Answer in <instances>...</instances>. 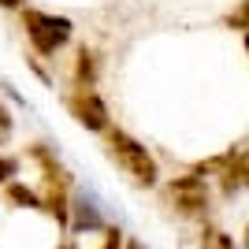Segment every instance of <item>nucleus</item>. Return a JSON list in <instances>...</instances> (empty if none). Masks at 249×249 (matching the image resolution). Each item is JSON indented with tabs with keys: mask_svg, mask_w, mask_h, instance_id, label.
Segmentation results:
<instances>
[{
	"mask_svg": "<svg viewBox=\"0 0 249 249\" xmlns=\"http://www.w3.org/2000/svg\"><path fill=\"white\" fill-rule=\"evenodd\" d=\"M22 26H26V37L41 56H52L56 49L67 45L71 37V19L63 15H49V11H26L22 15Z\"/></svg>",
	"mask_w": 249,
	"mask_h": 249,
	"instance_id": "obj_2",
	"label": "nucleus"
},
{
	"mask_svg": "<svg viewBox=\"0 0 249 249\" xmlns=\"http://www.w3.org/2000/svg\"><path fill=\"white\" fill-rule=\"evenodd\" d=\"M126 249H142V246H138V242H130V246H126Z\"/></svg>",
	"mask_w": 249,
	"mask_h": 249,
	"instance_id": "obj_13",
	"label": "nucleus"
},
{
	"mask_svg": "<svg viewBox=\"0 0 249 249\" xmlns=\"http://www.w3.org/2000/svg\"><path fill=\"white\" fill-rule=\"evenodd\" d=\"M11 175H19V160L0 156V182H11Z\"/></svg>",
	"mask_w": 249,
	"mask_h": 249,
	"instance_id": "obj_8",
	"label": "nucleus"
},
{
	"mask_svg": "<svg viewBox=\"0 0 249 249\" xmlns=\"http://www.w3.org/2000/svg\"><path fill=\"white\" fill-rule=\"evenodd\" d=\"M8 134H11V115H8V108L0 104V142H8Z\"/></svg>",
	"mask_w": 249,
	"mask_h": 249,
	"instance_id": "obj_11",
	"label": "nucleus"
},
{
	"mask_svg": "<svg viewBox=\"0 0 249 249\" xmlns=\"http://www.w3.org/2000/svg\"><path fill=\"white\" fill-rule=\"evenodd\" d=\"M60 249H74V246H71V242H67V246H60Z\"/></svg>",
	"mask_w": 249,
	"mask_h": 249,
	"instance_id": "obj_14",
	"label": "nucleus"
},
{
	"mask_svg": "<svg viewBox=\"0 0 249 249\" xmlns=\"http://www.w3.org/2000/svg\"><path fill=\"white\" fill-rule=\"evenodd\" d=\"M78 78H82V89L93 86V52H78Z\"/></svg>",
	"mask_w": 249,
	"mask_h": 249,
	"instance_id": "obj_7",
	"label": "nucleus"
},
{
	"mask_svg": "<svg viewBox=\"0 0 249 249\" xmlns=\"http://www.w3.org/2000/svg\"><path fill=\"white\" fill-rule=\"evenodd\" d=\"M67 108H71V115L86 126V130H104V126H108V108H104V101L93 93V89L71 93L67 97Z\"/></svg>",
	"mask_w": 249,
	"mask_h": 249,
	"instance_id": "obj_4",
	"label": "nucleus"
},
{
	"mask_svg": "<svg viewBox=\"0 0 249 249\" xmlns=\"http://www.w3.org/2000/svg\"><path fill=\"white\" fill-rule=\"evenodd\" d=\"M108 153H112V160L134 178L138 186H153L156 175H160V171H156V160L149 156V149L142 145V142H134L130 134H123V130H112V134H108Z\"/></svg>",
	"mask_w": 249,
	"mask_h": 249,
	"instance_id": "obj_1",
	"label": "nucleus"
},
{
	"mask_svg": "<svg viewBox=\"0 0 249 249\" xmlns=\"http://www.w3.org/2000/svg\"><path fill=\"white\" fill-rule=\"evenodd\" d=\"M22 0H0V8H19Z\"/></svg>",
	"mask_w": 249,
	"mask_h": 249,
	"instance_id": "obj_12",
	"label": "nucleus"
},
{
	"mask_svg": "<svg viewBox=\"0 0 249 249\" xmlns=\"http://www.w3.org/2000/svg\"><path fill=\"white\" fill-rule=\"evenodd\" d=\"M167 201H175L178 212L197 216V212L208 208V190H205V182H201V175H182L167 186Z\"/></svg>",
	"mask_w": 249,
	"mask_h": 249,
	"instance_id": "obj_3",
	"label": "nucleus"
},
{
	"mask_svg": "<svg viewBox=\"0 0 249 249\" xmlns=\"http://www.w3.org/2000/svg\"><path fill=\"white\" fill-rule=\"evenodd\" d=\"M67 208H74V212H78V227H86V231L104 227V219H101V212H97V205H93V201H86L82 194H78V197H74V205H67Z\"/></svg>",
	"mask_w": 249,
	"mask_h": 249,
	"instance_id": "obj_5",
	"label": "nucleus"
},
{
	"mask_svg": "<svg viewBox=\"0 0 249 249\" xmlns=\"http://www.w3.org/2000/svg\"><path fill=\"white\" fill-rule=\"evenodd\" d=\"M208 246L212 249H234V242H231V234H223V231H208Z\"/></svg>",
	"mask_w": 249,
	"mask_h": 249,
	"instance_id": "obj_9",
	"label": "nucleus"
},
{
	"mask_svg": "<svg viewBox=\"0 0 249 249\" xmlns=\"http://www.w3.org/2000/svg\"><path fill=\"white\" fill-rule=\"evenodd\" d=\"M101 249H123V234H119V227H104V246Z\"/></svg>",
	"mask_w": 249,
	"mask_h": 249,
	"instance_id": "obj_10",
	"label": "nucleus"
},
{
	"mask_svg": "<svg viewBox=\"0 0 249 249\" xmlns=\"http://www.w3.org/2000/svg\"><path fill=\"white\" fill-rule=\"evenodd\" d=\"M8 201L19 205V208H41V194H34L30 186H19V182L8 186Z\"/></svg>",
	"mask_w": 249,
	"mask_h": 249,
	"instance_id": "obj_6",
	"label": "nucleus"
}]
</instances>
